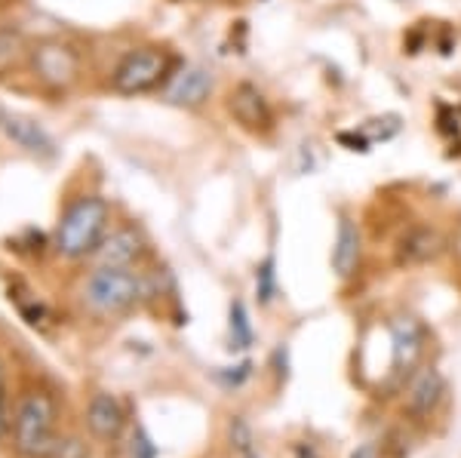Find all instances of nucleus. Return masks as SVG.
<instances>
[{
	"label": "nucleus",
	"mask_w": 461,
	"mask_h": 458,
	"mask_svg": "<svg viewBox=\"0 0 461 458\" xmlns=\"http://www.w3.org/2000/svg\"><path fill=\"white\" fill-rule=\"evenodd\" d=\"M108 228V203L102 197H77L62 212L56 228V253L62 258H86L99 249Z\"/></svg>",
	"instance_id": "obj_1"
},
{
	"label": "nucleus",
	"mask_w": 461,
	"mask_h": 458,
	"mask_svg": "<svg viewBox=\"0 0 461 458\" xmlns=\"http://www.w3.org/2000/svg\"><path fill=\"white\" fill-rule=\"evenodd\" d=\"M56 406L47 394H25L13 416V446L25 458H50L56 446Z\"/></svg>",
	"instance_id": "obj_2"
},
{
	"label": "nucleus",
	"mask_w": 461,
	"mask_h": 458,
	"mask_svg": "<svg viewBox=\"0 0 461 458\" xmlns=\"http://www.w3.org/2000/svg\"><path fill=\"white\" fill-rule=\"evenodd\" d=\"M148 295V280L130 268H95L84 283V305L95 314H123Z\"/></svg>",
	"instance_id": "obj_3"
},
{
	"label": "nucleus",
	"mask_w": 461,
	"mask_h": 458,
	"mask_svg": "<svg viewBox=\"0 0 461 458\" xmlns=\"http://www.w3.org/2000/svg\"><path fill=\"white\" fill-rule=\"evenodd\" d=\"M173 56L160 47H139L130 49L121 62H117L114 74H111V90L121 95H139L151 93L158 86H167L173 77Z\"/></svg>",
	"instance_id": "obj_4"
},
{
	"label": "nucleus",
	"mask_w": 461,
	"mask_h": 458,
	"mask_svg": "<svg viewBox=\"0 0 461 458\" xmlns=\"http://www.w3.org/2000/svg\"><path fill=\"white\" fill-rule=\"evenodd\" d=\"M32 68L41 84L50 90H68L74 80L80 77V53L65 40H41L32 49Z\"/></svg>",
	"instance_id": "obj_5"
},
{
	"label": "nucleus",
	"mask_w": 461,
	"mask_h": 458,
	"mask_svg": "<svg viewBox=\"0 0 461 458\" xmlns=\"http://www.w3.org/2000/svg\"><path fill=\"white\" fill-rule=\"evenodd\" d=\"M391 332V354H393V373L397 375H412L419 366L421 354H425L428 332L421 327L419 317L400 314L388 323Z\"/></svg>",
	"instance_id": "obj_6"
},
{
	"label": "nucleus",
	"mask_w": 461,
	"mask_h": 458,
	"mask_svg": "<svg viewBox=\"0 0 461 458\" xmlns=\"http://www.w3.org/2000/svg\"><path fill=\"white\" fill-rule=\"evenodd\" d=\"M212 95V74L203 65H185L163 86V102L176 108H200Z\"/></svg>",
	"instance_id": "obj_7"
},
{
	"label": "nucleus",
	"mask_w": 461,
	"mask_h": 458,
	"mask_svg": "<svg viewBox=\"0 0 461 458\" xmlns=\"http://www.w3.org/2000/svg\"><path fill=\"white\" fill-rule=\"evenodd\" d=\"M228 111L243 130L267 132L274 127V111L267 105L265 93L252 84H237L228 95Z\"/></svg>",
	"instance_id": "obj_8"
},
{
	"label": "nucleus",
	"mask_w": 461,
	"mask_h": 458,
	"mask_svg": "<svg viewBox=\"0 0 461 458\" xmlns=\"http://www.w3.org/2000/svg\"><path fill=\"white\" fill-rule=\"evenodd\" d=\"M0 132H4L13 145H19L22 151L34 154V157H53V151H56L50 132L37 121H32V117L10 114V111L0 108Z\"/></svg>",
	"instance_id": "obj_9"
},
{
	"label": "nucleus",
	"mask_w": 461,
	"mask_h": 458,
	"mask_svg": "<svg viewBox=\"0 0 461 458\" xmlns=\"http://www.w3.org/2000/svg\"><path fill=\"white\" fill-rule=\"evenodd\" d=\"M443 394H446V382H443L440 369H434V366L419 369L406 388V412L415 418L434 416L437 406L443 403Z\"/></svg>",
	"instance_id": "obj_10"
},
{
	"label": "nucleus",
	"mask_w": 461,
	"mask_h": 458,
	"mask_svg": "<svg viewBox=\"0 0 461 458\" xmlns=\"http://www.w3.org/2000/svg\"><path fill=\"white\" fill-rule=\"evenodd\" d=\"M142 253H145L142 234L132 231V228H117V231H111L99 243L93 258L99 262V268H132L142 258Z\"/></svg>",
	"instance_id": "obj_11"
},
{
	"label": "nucleus",
	"mask_w": 461,
	"mask_h": 458,
	"mask_svg": "<svg viewBox=\"0 0 461 458\" xmlns=\"http://www.w3.org/2000/svg\"><path fill=\"white\" fill-rule=\"evenodd\" d=\"M86 427L95 440H117L123 431V406L114 394H93L86 406Z\"/></svg>",
	"instance_id": "obj_12"
},
{
	"label": "nucleus",
	"mask_w": 461,
	"mask_h": 458,
	"mask_svg": "<svg viewBox=\"0 0 461 458\" xmlns=\"http://www.w3.org/2000/svg\"><path fill=\"white\" fill-rule=\"evenodd\" d=\"M363 258V234L357 228V221L348 216L339 219V231H336V243H332V271L339 277H351L357 268H360Z\"/></svg>",
	"instance_id": "obj_13"
},
{
	"label": "nucleus",
	"mask_w": 461,
	"mask_h": 458,
	"mask_svg": "<svg viewBox=\"0 0 461 458\" xmlns=\"http://www.w3.org/2000/svg\"><path fill=\"white\" fill-rule=\"evenodd\" d=\"M443 253V238L437 228H428V225H419L412 231L403 234L397 247V265H425L430 258H437Z\"/></svg>",
	"instance_id": "obj_14"
},
{
	"label": "nucleus",
	"mask_w": 461,
	"mask_h": 458,
	"mask_svg": "<svg viewBox=\"0 0 461 458\" xmlns=\"http://www.w3.org/2000/svg\"><path fill=\"white\" fill-rule=\"evenodd\" d=\"M230 351H247L252 345V323L247 314V305L240 299L230 301Z\"/></svg>",
	"instance_id": "obj_15"
},
{
	"label": "nucleus",
	"mask_w": 461,
	"mask_h": 458,
	"mask_svg": "<svg viewBox=\"0 0 461 458\" xmlns=\"http://www.w3.org/2000/svg\"><path fill=\"white\" fill-rule=\"evenodd\" d=\"M256 292L262 305H271V299L277 295V271H274V258L267 256L256 271Z\"/></svg>",
	"instance_id": "obj_16"
},
{
	"label": "nucleus",
	"mask_w": 461,
	"mask_h": 458,
	"mask_svg": "<svg viewBox=\"0 0 461 458\" xmlns=\"http://www.w3.org/2000/svg\"><path fill=\"white\" fill-rule=\"evenodd\" d=\"M22 56V34L13 28H0V71H6Z\"/></svg>",
	"instance_id": "obj_17"
},
{
	"label": "nucleus",
	"mask_w": 461,
	"mask_h": 458,
	"mask_svg": "<svg viewBox=\"0 0 461 458\" xmlns=\"http://www.w3.org/2000/svg\"><path fill=\"white\" fill-rule=\"evenodd\" d=\"M86 443L80 437H65V440H56L53 453L50 458H86Z\"/></svg>",
	"instance_id": "obj_18"
},
{
	"label": "nucleus",
	"mask_w": 461,
	"mask_h": 458,
	"mask_svg": "<svg viewBox=\"0 0 461 458\" xmlns=\"http://www.w3.org/2000/svg\"><path fill=\"white\" fill-rule=\"evenodd\" d=\"M132 458H158V446L145 434V427H139V434L132 437Z\"/></svg>",
	"instance_id": "obj_19"
},
{
	"label": "nucleus",
	"mask_w": 461,
	"mask_h": 458,
	"mask_svg": "<svg viewBox=\"0 0 461 458\" xmlns=\"http://www.w3.org/2000/svg\"><path fill=\"white\" fill-rule=\"evenodd\" d=\"M249 369H252V364L249 360H243L240 366H230V373H219V379L225 382L228 388H240L243 382L249 379Z\"/></svg>",
	"instance_id": "obj_20"
},
{
	"label": "nucleus",
	"mask_w": 461,
	"mask_h": 458,
	"mask_svg": "<svg viewBox=\"0 0 461 458\" xmlns=\"http://www.w3.org/2000/svg\"><path fill=\"white\" fill-rule=\"evenodd\" d=\"M339 142L348 145V151H369V139L363 132H339Z\"/></svg>",
	"instance_id": "obj_21"
},
{
	"label": "nucleus",
	"mask_w": 461,
	"mask_h": 458,
	"mask_svg": "<svg viewBox=\"0 0 461 458\" xmlns=\"http://www.w3.org/2000/svg\"><path fill=\"white\" fill-rule=\"evenodd\" d=\"M10 431H13V416H10V406H6V394L0 391V443L6 440Z\"/></svg>",
	"instance_id": "obj_22"
},
{
	"label": "nucleus",
	"mask_w": 461,
	"mask_h": 458,
	"mask_svg": "<svg viewBox=\"0 0 461 458\" xmlns=\"http://www.w3.org/2000/svg\"><path fill=\"white\" fill-rule=\"evenodd\" d=\"M295 458H317V453L311 446H299L295 449Z\"/></svg>",
	"instance_id": "obj_23"
},
{
	"label": "nucleus",
	"mask_w": 461,
	"mask_h": 458,
	"mask_svg": "<svg viewBox=\"0 0 461 458\" xmlns=\"http://www.w3.org/2000/svg\"><path fill=\"white\" fill-rule=\"evenodd\" d=\"M0 391H4V364H0Z\"/></svg>",
	"instance_id": "obj_24"
}]
</instances>
